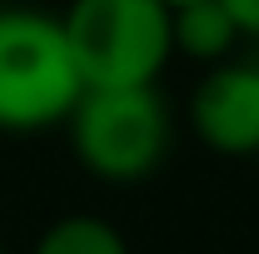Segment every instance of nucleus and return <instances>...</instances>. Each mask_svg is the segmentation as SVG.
Returning <instances> with one entry per match:
<instances>
[{"label":"nucleus","mask_w":259,"mask_h":254,"mask_svg":"<svg viewBox=\"0 0 259 254\" xmlns=\"http://www.w3.org/2000/svg\"><path fill=\"white\" fill-rule=\"evenodd\" d=\"M225 10L239 30V40H259V0H225Z\"/></svg>","instance_id":"0eeeda50"},{"label":"nucleus","mask_w":259,"mask_h":254,"mask_svg":"<svg viewBox=\"0 0 259 254\" xmlns=\"http://www.w3.org/2000/svg\"><path fill=\"white\" fill-rule=\"evenodd\" d=\"M65 130L85 175L105 185H140L169 159L175 110L160 85H110L75 100Z\"/></svg>","instance_id":"f257e3e1"},{"label":"nucleus","mask_w":259,"mask_h":254,"mask_svg":"<svg viewBox=\"0 0 259 254\" xmlns=\"http://www.w3.org/2000/svg\"><path fill=\"white\" fill-rule=\"evenodd\" d=\"M60 30L85 90L160 85L175 55L164 0H70Z\"/></svg>","instance_id":"7ed1b4c3"},{"label":"nucleus","mask_w":259,"mask_h":254,"mask_svg":"<svg viewBox=\"0 0 259 254\" xmlns=\"http://www.w3.org/2000/svg\"><path fill=\"white\" fill-rule=\"evenodd\" d=\"M190 130L204 150L225 159L259 155V55H229L199 75L190 95Z\"/></svg>","instance_id":"20e7f679"},{"label":"nucleus","mask_w":259,"mask_h":254,"mask_svg":"<svg viewBox=\"0 0 259 254\" xmlns=\"http://www.w3.org/2000/svg\"><path fill=\"white\" fill-rule=\"evenodd\" d=\"M85 80L70 60L60 15L0 5V130L40 135L70 120Z\"/></svg>","instance_id":"f03ea898"},{"label":"nucleus","mask_w":259,"mask_h":254,"mask_svg":"<svg viewBox=\"0 0 259 254\" xmlns=\"http://www.w3.org/2000/svg\"><path fill=\"white\" fill-rule=\"evenodd\" d=\"M30 254H130V244L105 215H60L40 229Z\"/></svg>","instance_id":"423d86ee"},{"label":"nucleus","mask_w":259,"mask_h":254,"mask_svg":"<svg viewBox=\"0 0 259 254\" xmlns=\"http://www.w3.org/2000/svg\"><path fill=\"white\" fill-rule=\"evenodd\" d=\"M164 5H169V10H180V5H194V0H164Z\"/></svg>","instance_id":"6e6552de"},{"label":"nucleus","mask_w":259,"mask_h":254,"mask_svg":"<svg viewBox=\"0 0 259 254\" xmlns=\"http://www.w3.org/2000/svg\"><path fill=\"white\" fill-rule=\"evenodd\" d=\"M169 35H175V55H190L199 65L229 60L239 45V30L229 20L225 0H194V5L169 10Z\"/></svg>","instance_id":"39448f33"},{"label":"nucleus","mask_w":259,"mask_h":254,"mask_svg":"<svg viewBox=\"0 0 259 254\" xmlns=\"http://www.w3.org/2000/svg\"><path fill=\"white\" fill-rule=\"evenodd\" d=\"M0 254H5V239H0Z\"/></svg>","instance_id":"1a4fd4ad"}]
</instances>
